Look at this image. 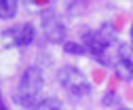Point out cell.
<instances>
[{"mask_svg":"<svg viewBox=\"0 0 133 110\" xmlns=\"http://www.w3.org/2000/svg\"><path fill=\"white\" fill-rule=\"evenodd\" d=\"M2 42L6 47H15V30H4V34H2Z\"/></svg>","mask_w":133,"mask_h":110,"instance_id":"10","label":"cell"},{"mask_svg":"<svg viewBox=\"0 0 133 110\" xmlns=\"http://www.w3.org/2000/svg\"><path fill=\"white\" fill-rule=\"evenodd\" d=\"M42 30L46 40L51 42H63L65 38V25L61 17H57L55 13H42Z\"/></svg>","mask_w":133,"mask_h":110,"instance_id":"3","label":"cell"},{"mask_svg":"<svg viewBox=\"0 0 133 110\" xmlns=\"http://www.w3.org/2000/svg\"><path fill=\"white\" fill-rule=\"evenodd\" d=\"M131 42H133V25H131Z\"/></svg>","mask_w":133,"mask_h":110,"instance_id":"12","label":"cell"},{"mask_svg":"<svg viewBox=\"0 0 133 110\" xmlns=\"http://www.w3.org/2000/svg\"><path fill=\"white\" fill-rule=\"evenodd\" d=\"M118 110H129V108H118Z\"/></svg>","mask_w":133,"mask_h":110,"instance_id":"13","label":"cell"},{"mask_svg":"<svg viewBox=\"0 0 133 110\" xmlns=\"http://www.w3.org/2000/svg\"><path fill=\"white\" fill-rule=\"evenodd\" d=\"M17 13V0H0V19H11Z\"/></svg>","mask_w":133,"mask_h":110,"instance_id":"7","label":"cell"},{"mask_svg":"<svg viewBox=\"0 0 133 110\" xmlns=\"http://www.w3.org/2000/svg\"><path fill=\"white\" fill-rule=\"evenodd\" d=\"M95 36L99 38V42H102L104 47H110L116 42V28L112 25V23H104L99 30H95Z\"/></svg>","mask_w":133,"mask_h":110,"instance_id":"6","label":"cell"},{"mask_svg":"<svg viewBox=\"0 0 133 110\" xmlns=\"http://www.w3.org/2000/svg\"><path fill=\"white\" fill-rule=\"evenodd\" d=\"M0 98H2V95H0Z\"/></svg>","mask_w":133,"mask_h":110,"instance_id":"14","label":"cell"},{"mask_svg":"<svg viewBox=\"0 0 133 110\" xmlns=\"http://www.w3.org/2000/svg\"><path fill=\"white\" fill-rule=\"evenodd\" d=\"M57 78H59V85L74 98H82V95H89L91 91V85L87 81V76L82 74L80 70H76L74 66H63L59 68L57 72Z\"/></svg>","mask_w":133,"mask_h":110,"instance_id":"2","label":"cell"},{"mask_svg":"<svg viewBox=\"0 0 133 110\" xmlns=\"http://www.w3.org/2000/svg\"><path fill=\"white\" fill-rule=\"evenodd\" d=\"M114 70H116V76L118 78L129 81V78H133V59L127 53H121V57L116 59V64H114Z\"/></svg>","mask_w":133,"mask_h":110,"instance_id":"4","label":"cell"},{"mask_svg":"<svg viewBox=\"0 0 133 110\" xmlns=\"http://www.w3.org/2000/svg\"><path fill=\"white\" fill-rule=\"evenodd\" d=\"M63 49L68 51V53H72V55H85V53H87L85 47H80V44H76V42H63Z\"/></svg>","mask_w":133,"mask_h":110,"instance_id":"9","label":"cell"},{"mask_svg":"<svg viewBox=\"0 0 133 110\" xmlns=\"http://www.w3.org/2000/svg\"><path fill=\"white\" fill-rule=\"evenodd\" d=\"M42 70L38 66H30L23 76H21V81L17 85V89H15L13 93V100L17 102L19 106H28L32 108L38 100H40V91H42Z\"/></svg>","mask_w":133,"mask_h":110,"instance_id":"1","label":"cell"},{"mask_svg":"<svg viewBox=\"0 0 133 110\" xmlns=\"http://www.w3.org/2000/svg\"><path fill=\"white\" fill-rule=\"evenodd\" d=\"M32 110H63V106L55 98H46V100H38L34 106H32Z\"/></svg>","mask_w":133,"mask_h":110,"instance_id":"8","label":"cell"},{"mask_svg":"<svg viewBox=\"0 0 133 110\" xmlns=\"http://www.w3.org/2000/svg\"><path fill=\"white\" fill-rule=\"evenodd\" d=\"M13 30H15V47H28L34 40V25L32 23H21Z\"/></svg>","mask_w":133,"mask_h":110,"instance_id":"5","label":"cell"},{"mask_svg":"<svg viewBox=\"0 0 133 110\" xmlns=\"http://www.w3.org/2000/svg\"><path fill=\"white\" fill-rule=\"evenodd\" d=\"M0 110H6V106H4V102H2V98H0Z\"/></svg>","mask_w":133,"mask_h":110,"instance_id":"11","label":"cell"}]
</instances>
